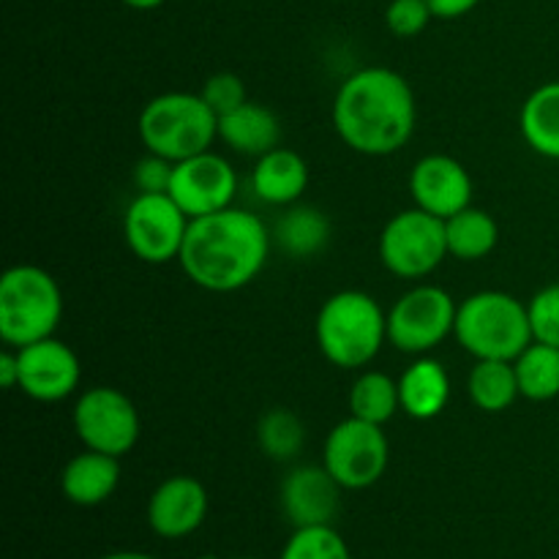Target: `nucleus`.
Returning a JSON list of instances; mask_svg holds the SVG:
<instances>
[{
	"label": "nucleus",
	"mask_w": 559,
	"mask_h": 559,
	"mask_svg": "<svg viewBox=\"0 0 559 559\" xmlns=\"http://www.w3.org/2000/svg\"><path fill=\"white\" fill-rule=\"evenodd\" d=\"M120 484V459L85 448L60 473V491L80 508H96L115 495Z\"/></svg>",
	"instance_id": "obj_18"
},
{
	"label": "nucleus",
	"mask_w": 559,
	"mask_h": 559,
	"mask_svg": "<svg viewBox=\"0 0 559 559\" xmlns=\"http://www.w3.org/2000/svg\"><path fill=\"white\" fill-rule=\"evenodd\" d=\"M459 306L437 284H418L388 311V342L407 355H426L456 331Z\"/></svg>",
	"instance_id": "obj_7"
},
{
	"label": "nucleus",
	"mask_w": 559,
	"mask_h": 559,
	"mask_svg": "<svg viewBox=\"0 0 559 559\" xmlns=\"http://www.w3.org/2000/svg\"><path fill=\"white\" fill-rule=\"evenodd\" d=\"M278 559H353V555L333 524H320V527L295 530Z\"/></svg>",
	"instance_id": "obj_28"
},
{
	"label": "nucleus",
	"mask_w": 559,
	"mask_h": 559,
	"mask_svg": "<svg viewBox=\"0 0 559 559\" xmlns=\"http://www.w3.org/2000/svg\"><path fill=\"white\" fill-rule=\"evenodd\" d=\"M63 320V293L52 273L14 265L0 278V338L20 349L55 336Z\"/></svg>",
	"instance_id": "obj_6"
},
{
	"label": "nucleus",
	"mask_w": 559,
	"mask_h": 559,
	"mask_svg": "<svg viewBox=\"0 0 559 559\" xmlns=\"http://www.w3.org/2000/svg\"><path fill=\"white\" fill-rule=\"evenodd\" d=\"M435 11V20H459V16L469 14L480 0H426Z\"/></svg>",
	"instance_id": "obj_33"
},
{
	"label": "nucleus",
	"mask_w": 559,
	"mask_h": 559,
	"mask_svg": "<svg viewBox=\"0 0 559 559\" xmlns=\"http://www.w3.org/2000/svg\"><path fill=\"white\" fill-rule=\"evenodd\" d=\"M271 254V235L260 216L240 207H224L211 216L191 218L180 267L207 293H235L254 282Z\"/></svg>",
	"instance_id": "obj_2"
},
{
	"label": "nucleus",
	"mask_w": 559,
	"mask_h": 559,
	"mask_svg": "<svg viewBox=\"0 0 559 559\" xmlns=\"http://www.w3.org/2000/svg\"><path fill=\"white\" fill-rule=\"evenodd\" d=\"M527 311L535 342L559 349V284L538 289L527 304Z\"/></svg>",
	"instance_id": "obj_29"
},
{
	"label": "nucleus",
	"mask_w": 559,
	"mask_h": 559,
	"mask_svg": "<svg viewBox=\"0 0 559 559\" xmlns=\"http://www.w3.org/2000/svg\"><path fill=\"white\" fill-rule=\"evenodd\" d=\"M519 391L530 402H551L559 396V349L533 342L516 360Z\"/></svg>",
	"instance_id": "obj_25"
},
{
	"label": "nucleus",
	"mask_w": 559,
	"mask_h": 559,
	"mask_svg": "<svg viewBox=\"0 0 559 559\" xmlns=\"http://www.w3.org/2000/svg\"><path fill=\"white\" fill-rule=\"evenodd\" d=\"M276 238L289 257H314L331 240V222L317 207L298 205L278 222Z\"/></svg>",
	"instance_id": "obj_26"
},
{
	"label": "nucleus",
	"mask_w": 559,
	"mask_h": 559,
	"mask_svg": "<svg viewBox=\"0 0 559 559\" xmlns=\"http://www.w3.org/2000/svg\"><path fill=\"white\" fill-rule=\"evenodd\" d=\"M519 126L535 153L559 162V80L544 82L530 93Z\"/></svg>",
	"instance_id": "obj_22"
},
{
	"label": "nucleus",
	"mask_w": 559,
	"mask_h": 559,
	"mask_svg": "<svg viewBox=\"0 0 559 559\" xmlns=\"http://www.w3.org/2000/svg\"><path fill=\"white\" fill-rule=\"evenodd\" d=\"M418 104L409 82L385 66H369L338 85L333 126L347 147L364 156H391L415 134Z\"/></svg>",
	"instance_id": "obj_1"
},
{
	"label": "nucleus",
	"mask_w": 559,
	"mask_h": 559,
	"mask_svg": "<svg viewBox=\"0 0 559 559\" xmlns=\"http://www.w3.org/2000/svg\"><path fill=\"white\" fill-rule=\"evenodd\" d=\"M235 191H238V173L218 153L205 151L175 164L169 197L183 207L189 218L211 216L224 207H233Z\"/></svg>",
	"instance_id": "obj_12"
},
{
	"label": "nucleus",
	"mask_w": 559,
	"mask_h": 559,
	"mask_svg": "<svg viewBox=\"0 0 559 559\" xmlns=\"http://www.w3.org/2000/svg\"><path fill=\"white\" fill-rule=\"evenodd\" d=\"M229 559H251V557H229Z\"/></svg>",
	"instance_id": "obj_37"
},
{
	"label": "nucleus",
	"mask_w": 559,
	"mask_h": 559,
	"mask_svg": "<svg viewBox=\"0 0 559 559\" xmlns=\"http://www.w3.org/2000/svg\"><path fill=\"white\" fill-rule=\"evenodd\" d=\"M251 189L267 205H295L309 189V164L293 147H273L257 158L251 169Z\"/></svg>",
	"instance_id": "obj_17"
},
{
	"label": "nucleus",
	"mask_w": 559,
	"mask_h": 559,
	"mask_svg": "<svg viewBox=\"0 0 559 559\" xmlns=\"http://www.w3.org/2000/svg\"><path fill=\"white\" fill-rule=\"evenodd\" d=\"M191 218L169 194H136L123 216V238L131 254L147 265L180 260Z\"/></svg>",
	"instance_id": "obj_11"
},
{
	"label": "nucleus",
	"mask_w": 559,
	"mask_h": 559,
	"mask_svg": "<svg viewBox=\"0 0 559 559\" xmlns=\"http://www.w3.org/2000/svg\"><path fill=\"white\" fill-rule=\"evenodd\" d=\"M173 175L175 162L156 156V153H147L145 158H140V164L134 169V186L140 194H169Z\"/></svg>",
	"instance_id": "obj_32"
},
{
	"label": "nucleus",
	"mask_w": 559,
	"mask_h": 559,
	"mask_svg": "<svg viewBox=\"0 0 559 559\" xmlns=\"http://www.w3.org/2000/svg\"><path fill=\"white\" fill-rule=\"evenodd\" d=\"M317 347L338 369H364L388 342V314L374 295L342 289L322 304L314 325Z\"/></svg>",
	"instance_id": "obj_3"
},
{
	"label": "nucleus",
	"mask_w": 559,
	"mask_h": 559,
	"mask_svg": "<svg viewBox=\"0 0 559 559\" xmlns=\"http://www.w3.org/2000/svg\"><path fill=\"white\" fill-rule=\"evenodd\" d=\"M445 238L448 254L462 262H478L500 243V224L489 211L469 205L445 218Z\"/></svg>",
	"instance_id": "obj_21"
},
{
	"label": "nucleus",
	"mask_w": 559,
	"mask_h": 559,
	"mask_svg": "<svg viewBox=\"0 0 559 559\" xmlns=\"http://www.w3.org/2000/svg\"><path fill=\"white\" fill-rule=\"evenodd\" d=\"M200 96L205 98L207 107H211L218 118L227 112H233V109H238L240 104L249 102L243 80H240L238 74H233V71H218V74L207 76L205 85H202V91H200Z\"/></svg>",
	"instance_id": "obj_31"
},
{
	"label": "nucleus",
	"mask_w": 559,
	"mask_h": 559,
	"mask_svg": "<svg viewBox=\"0 0 559 559\" xmlns=\"http://www.w3.org/2000/svg\"><path fill=\"white\" fill-rule=\"evenodd\" d=\"M0 382L5 391H20V360H16V349H5L0 355Z\"/></svg>",
	"instance_id": "obj_34"
},
{
	"label": "nucleus",
	"mask_w": 559,
	"mask_h": 559,
	"mask_svg": "<svg viewBox=\"0 0 559 559\" xmlns=\"http://www.w3.org/2000/svg\"><path fill=\"white\" fill-rule=\"evenodd\" d=\"M71 420H74V431L82 445L98 453H109L115 459H123L140 442V413H136L134 402L118 388H87L76 399Z\"/></svg>",
	"instance_id": "obj_10"
},
{
	"label": "nucleus",
	"mask_w": 559,
	"mask_h": 559,
	"mask_svg": "<svg viewBox=\"0 0 559 559\" xmlns=\"http://www.w3.org/2000/svg\"><path fill=\"white\" fill-rule=\"evenodd\" d=\"M218 140L240 156L260 158L282 145V120L265 104L246 102L218 118Z\"/></svg>",
	"instance_id": "obj_19"
},
{
	"label": "nucleus",
	"mask_w": 559,
	"mask_h": 559,
	"mask_svg": "<svg viewBox=\"0 0 559 559\" xmlns=\"http://www.w3.org/2000/svg\"><path fill=\"white\" fill-rule=\"evenodd\" d=\"M98 559H156V557L145 555V551L120 549V551H109V555H104V557H98Z\"/></svg>",
	"instance_id": "obj_35"
},
{
	"label": "nucleus",
	"mask_w": 559,
	"mask_h": 559,
	"mask_svg": "<svg viewBox=\"0 0 559 559\" xmlns=\"http://www.w3.org/2000/svg\"><path fill=\"white\" fill-rule=\"evenodd\" d=\"M16 360H20V391L33 402H63L80 388V358L60 338L49 336L36 344H27V347H20L16 349Z\"/></svg>",
	"instance_id": "obj_13"
},
{
	"label": "nucleus",
	"mask_w": 559,
	"mask_h": 559,
	"mask_svg": "<svg viewBox=\"0 0 559 559\" xmlns=\"http://www.w3.org/2000/svg\"><path fill=\"white\" fill-rule=\"evenodd\" d=\"M453 336L475 360H516L535 342L527 306L500 289L464 298Z\"/></svg>",
	"instance_id": "obj_4"
},
{
	"label": "nucleus",
	"mask_w": 559,
	"mask_h": 559,
	"mask_svg": "<svg viewBox=\"0 0 559 559\" xmlns=\"http://www.w3.org/2000/svg\"><path fill=\"white\" fill-rule=\"evenodd\" d=\"M467 393L469 402L484 413H506L522 396L513 360H475L467 377Z\"/></svg>",
	"instance_id": "obj_23"
},
{
	"label": "nucleus",
	"mask_w": 559,
	"mask_h": 559,
	"mask_svg": "<svg viewBox=\"0 0 559 559\" xmlns=\"http://www.w3.org/2000/svg\"><path fill=\"white\" fill-rule=\"evenodd\" d=\"M448 257L445 222L420 207L396 213L380 235V260L393 276L424 278Z\"/></svg>",
	"instance_id": "obj_9"
},
{
	"label": "nucleus",
	"mask_w": 559,
	"mask_h": 559,
	"mask_svg": "<svg viewBox=\"0 0 559 559\" xmlns=\"http://www.w3.org/2000/svg\"><path fill=\"white\" fill-rule=\"evenodd\" d=\"M435 11L426 0H391L385 9V25L393 36L415 38L429 27Z\"/></svg>",
	"instance_id": "obj_30"
},
{
	"label": "nucleus",
	"mask_w": 559,
	"mask_h": 559,
	"mask_svg": "<svg viewBox=\"0 0 559 559\" xmlns=\"http://www.w3.org/2000/svg\"><path fill=\"white\" fill-rule=\"evenodd\" d=\"M391 442L382 426L349 415L333 426L322 448V464L344 491H364L385 475Z\"/></svg>",
	"instance_id": "obj_8"
},
{
	"label": "nucleus",
	"mask_w": 559,
	"mask_h": 559,
	"mask_svg": "<svg viewBox=\"0 0 559 559\" xmlns=\"http://www.w3.org/2000/svg\"><path fill=\"white\" fill-rule=\"evenodd\" d=\"M207 516V491L191 475L162 480L147 500V524L158 538L180 540L194 535Z\"/></svg>",
	"instance_id": "obj_15"
},
{
	"label": "nucleus",
	"mask_w": 559,
	"mask_h": 559,
	"mask_svg": "<svg viewBox=\"0 0 559 559\" xmlns=\"http://www.w3.org/2000/svg\"><path fill=\"white\" fill-rule=\"evenodd\" d=\"M257 442L273 462H293L306 445V426L293 409H267L257 424Z\"/></svg>",
	"instance_id": "obj_27"
},
{
	"label": "nucleus",
	"mask_w": 559,
	"mask_h": 559,
	"mask_svg": "<svg viewBox=\"0 0 559 559\" xmlns=\"http://www.w3.org/2000/svg\"><path fill=\"white\" fill-rule=\"evenodd\" d=\"M409 194L415 207L445 222L473 205V178L459 158L431 153L409 173Z\"/></svg>",
	"instance_id": "obj_14"
},
{
	"label": "nucleus",
	"mask_w": 559,
	"mask_h": 559,
	"mask_svg": "<svg viewBox=\"0 0 559 559\" xmlns=\"http://www.w3.org/2000/svg\"><path fill=\"white\" fill-rule=\"evenodd\" d=\"M402 413L413 420H435L451 402V377L435 358H415L399 377Z\"/></svg>",
	"instance_id": "obj_20"
},
{
	"label": "nucleus",
	"mask_w": 559,
	"mask_h": 559,
	"mask_svg": "<svg viewBox=\"0 0 559 559\" xmlns=\"http://www.w3.org/2000/svg\"><path fill=\"white\" fill-rule=\"evenodd\" d=\"M342 491L325 464H304L282 480V511L295 530L333 524Z\"/></svg>",
	"instance_id": "obj_16"
},
{
	"label": "nucleus",
	"mask_w": 559,
	"mask_h": 559,
	"mask_svg": "<svg viewBox=\"0 0 559 559\" xmlns=\"http://www.w3.org/2000/svg\"><path fill=\"white\" fill-rule=\"evenodd\" d=\"M349 415L369 424L385 426L396 413H402L399 380L385 371H364L349 388Z\"/></svg>",
	"instance_id": "obj_24"
},
{
	"label": "nucleus",
	"mask_w": 559,
	"mask_h": 559,
	"mask_svg": "<svg viewBox=\"0 0 559 559\" xmlns=\"http://www.w3.org/2000/svg\"><path fill=\"white\" fill-rule=\"evenodd\" d=\"M136 129L147 153L178 164L211 151L218 140V115L200 93L173 91L142 107Z\"/></svg>",
	"instance_id": "obj_5"
},
{
	"label": "nucleus",
	"mask_w": 559,
	"mask_h": 559,
	"mask_svg": "<svg viewBox=\"0 0 559 559\" xmlns=\"http://www.w3.org/2000/svg\"><path fill=\"white\" fill-rule=\"evenodd\" d=\"M123 3L131 5V9H136V11H151V9H158L164 0H123Z\"/></svg>",
	"instance_id": "obj_36"
}]
</instances>
